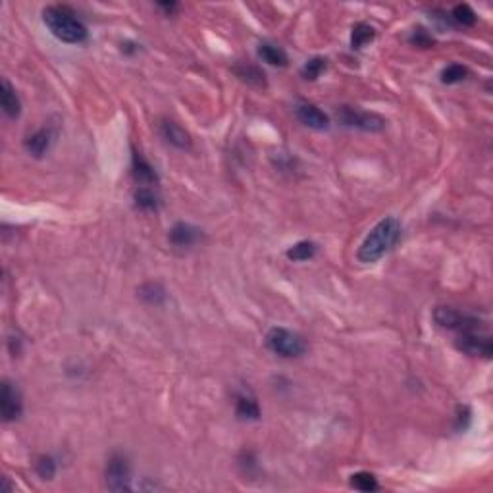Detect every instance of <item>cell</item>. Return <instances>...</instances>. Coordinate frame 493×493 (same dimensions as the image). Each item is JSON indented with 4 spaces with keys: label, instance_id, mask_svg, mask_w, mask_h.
<instances>
[{
    "label": "cell",
    "instance_id": "cell-23",
    "mask_svg": "<svg viewBox=\"0 0 493 493\" xmlns=\"http://www.w3.org/2000/svg\"><path fill=\"white\" fill-rule=\"evenodd\" d=\"M326 66H328V60H326V58H322V56H314V58H311V60L306 62V64L301 68L302 80L306 81L318 80L320 73L326 70Z\"/></svg>",
    "mask_w": 493,
    "mask_h": 493
},
{
    "label": "cell",
    "instance_id": "cell-3",
    "mask_svg": "<svg viewBox=\"0 0 493 493\" xmlns=\"http://www.w3.org/2000/svg\"><path fill=\"white\" fill-rule=\"evenodd\" d=\"M266 345L274 354L283 359H297L306 352V343L301 335L285 328H272L266 335Z\"/></svg>",
    "mask_w": 493,
    "mask_h": 493
},
{
    "label": "cell",
    "instance_id": "cell-13",
    "mask_svg": "<svg viewBox=\"0 0 493 493\" xmlns=\"http://www.w3.org/2000/svg\"><path fill=\"white\" fill-rule=\"evenodd\" d=\"M201 230L195 228L191 224H185V221H178L173 228L170 230V243L176 247H191L195 243H199L201 239Z\"/></svg>",
    "mask_w": 493,
    "mask_h": 493
},
{
    "label": "cell",
    "instance_id": "cell-26",
    "mask_svg": "<svg viewBox=\"0 0 493 493\" xmlns=\"http://www.w3.org/2000/svg\"><path fill=\"white\" fill-rule=\"evenodd\" d=\"M35 470L39 474L40 480H52L54 474H56V463L52 459L51 455H43L39 457V461L35 464Z\"/></svg>",
    "mask_w": 493,
    "mask_h": 493
},
{
    "label": "cell",
    "instance_id": "cell-2",
    "mask_svg": "<svg viewBox=\"0 0 493 493\" xmlns=\"http://www.w3.org/2000/svg\"><path fill=\"white\" fill-rule=\"evenodd\" d=\"M399 237H401V224L397 221V218H383L364 237L363 245L357 252L359 261L363 264L378 262L397 245Z\"/></svg>",
    "mask_w": 493,
    "mask_h": 493
},
{
    "label": "cell",
    "instance_id": "cell-8",
    "mask_svg": "<svg viewBox=\"0 0 493 493\" xmlns=\"http://www.w3.org/2000/svg\"><path fill=\"white\" fill-rule=\"evenodd\" d=\"M23 411V402L18 387L8 380L2 382V393H0V413L4 422H14L21 416Z\"/></svg>",
    "mask_w": 493,
    "mask_h": 493
},
{
    "label": "cell",
    "instance_id": "cell-27",
    "mask_svg": "<svg viewBox=\"0 0 493 493\" xmlns=\"http://www.w3.org/2000/svg\"><path fill=\"white\" fill-rule=\"evenodd\" d=\"M411 43L418 45V47H426V49H428V47H432L433 40L430 39V37H428V35H426L422 29H418L416 33H414L413 37H411Z\"/></svg>",
    "mask_w": 493,
    "mask_h": 493
},
{
    "label": "cell",
    "instance_id": "cell-9",
    "mask_svg": "<svg viewBox=\"0 0 493 493\" xmlns=\"http://www.w3.org/2000/svg\"><path fill=\"white\" fill-rule=\"evenodd\" d=\"M131 176L139 187H156L158 185V173L154 170V166L137 151H133V156H131Z\"/></svg>",
    "mask_w": 493,
    "mask_h": 493
},
{
    "label": "cell",
    "instance_id": "cell-19",
    "mask_svg": "<svg viewBox=\"0 0 493 493\" xmlns=\"http://www.w3.org/2000/svg\"><path fill=\"white\" fill-rule=\"evenodd\" d=\"M135 204L141 211H156L160 206V197L154 191V187H139L135 191Z\"/></svg>",
    "mask_w": 493,
    "mask_h": 493
},
{
    "label": "cell",
    "instance_id": "cell-28",
    "mask_svg": "<svg viewBox=\"0 0 493 493\" xmlns=\"http://www.w3.org/2000/svg\"><path fill=\"white\" fill-rule=\"evenodd\" d=\"M158 6H160L162 10H166V14H168V16L178 10V4H176V2H170V4H168V2H160Z\"/></svg>",
    "mask_w": 493,
    "mask_h": 493
},
{
    "label": "cell",
    "instance_id": "cell-11",
    "mask_svg": "<svg viewBox=\"0 0 493 493\" xmlns=\"http://www.w3.org/2000/svg\"><path fill=\"white\" fill-rule=\"evenodd\" d=\"M54 137H56V135H54V131H52L51 128H43V130H37L35 133H31L29 137L23 141V147H25V151L29 152L31 156L43 158L52 147Z\"/></svg>",
    "mask_w": 493,
    "mask_h": 493
},
{
    "label": "cell",
    "instance_id": "cell-16",
    "mask_svg": "<svg viewBox=\"0 0 493 493\" xmlns=\"http://www.w3.org/2000/svg\"><path fill=\"white\" fill-rule=\"evenodd\" d=\"M258 56L266 64H270V66H280V68L287 66V54H285V51H283L282 47H278L274 43H268V40H264V43L258 45Z\"/></svg>",
    "mask_w": 493,
    "mask_h": 493
},
{
    "label": "cell",
    "instance_id": "cell-25",
    "mask_svg": "<svg viewBox=\"0 0 493 493\" xmlns=\"http://www.w3.org/2000/svg\"><path fill=\"white\" fill-rule=\"evenodd\" d=\"M468 70L464 68L463 64H449L445 70L442 71V81L447 85H455V83H461L466 80Z\"/></svg>",
    "mask_w": 493,
    "mask_h": 493
},
{
    "label": "cell",
    "instance_id": "cell-10",
    "mask_svg": "<svg viewBox=\"0 0 493 493\" xmlns=\"http://www.w3.org/2000/svg\"><path fill=\"white\" fill-rule=\"evenodd\" d=\"M295 116H297V120L301 121L302 125H306L311 130L322 131L328 130V125H330L328 114H324L316 104H311V102H299L295 106Z\"/></svg>",
    "mask_w": 493,
    "mask_h": 493
},
{
    "label": "cell",
    "instance_id": "cell-24",
    "mask_svg": "<svg viewBox=\"0 0 493 493\" xmlns=\"http://www.w3.org/2000/svg\"><path fill=\"white\" fill-rule=\"evenodd\" d=\"M351 485L359 492H376L378 490V480L370 472H357L351 476Z\"/></svg>",
    "mask_w": 493,
    "mask_h": 493
},
{
    "label": "cell",
    "instance_id": "cell-15",
    "mask_svg": "<svg viewBox=\"0 0 493 493\" xmlns=\"http://www.w3.org/2000/svg\"><path fill=\"white\" fill-rule=\"evenodd\" d=\"M233 71H235V75H237L239 80L245 81V83L251 85V87H258V89L266 87V75H264V71H262L258 66H254V64L239 62L237 66H233Z\"/></svg>",
    "mask_w": 493,
    "mask_h": 493
},
{
    "label": "cell",
    "instance_id": "cell-4",
    "mask_svg": "<svg viewBox=\"0 0 493 493\" xmlns=\"http://www.w3.org/2000/svg\"><path fill=\"white\" fill-rule=\"evenodd\" d=\"M433 320H435V324H437L440 328L455 333L470 332V330L482 328V322H480L476 316L464 314V312L457 311L453 306H435Z\"/></svg>",
    "mask_w": 493,
    "mask_h": 493
},
{
    "label": "cell",
    "instance_id": "cell-6",
    "mask_svg": "<svg viewBox=\"0 0 493 493\" xmlns=\"http://www.w3.org/2000/svg\"><path fill=\"white\" fill-rule=\"evenodd\" d=\"M337 120H339V123H343L345 128H354V130L370 131V133L382 131L383 128H385V123H387V121L383 120L382 116H378V114L357 110V108H351V106L337 108Z\"/></svg>",
    "mask_w": 493,
    "mask_h": 493
},
{
    "label": "cell",
    "instance_id": "cell-14",
    "mask_svg": "<svg viewBox=\"0 0 493 493\" xmlns=\"http://www.w3.org/2000/svg\"><path fill=\"white\" fill-rule=\"evenodd\" d=\"M0 102H2V110H4V114H6L10 120L20 118L21 114L20 97L16 95V91H14V87H12L8 80H2V87H0Z\"/></svg>",
    "mask_w": 493,
    "mask_h": 493
},
{
    "label": "cell",
    "instance_id": "cell-17",
    "mask_svg": "<svg viewBox=\"0 0 493 493\" xmlns=\"http://www.w3.org/2000/svg\"><path fill=\"white\" fill-rule=\"evenodd\" d=\"M235 413L243 420H258L261 418V407L254 397L251 395H239L237 402H235Z\"/></svg>",
    "mask_w": 493,
    "mask_h": 493
},
{
    "label": "cell",
    "instance_id": "cell-22",
    "mask_svg": "<svg viewBox=\"0 0 493 493\" xmlns=\"http://www.w3.org/2000/svg\"><path fill=\"white\" fill-rule=\"evenodd\" d=\"M451 20H453L457 25L472 27V25H476V21H478V16H476V12H474L468 4H457L453 12H451Z\"/></svg>",
    "mask_w": 493,
    "mask_h": 493
},
{
    "label": "cell",
    "instance_id": "cell-21",
    "mask_svg": "<svg viewBox=\"0 0 493 493\" xmlns=\"http://www.w3.org/2000/svg\"><path fill=\"white\" fill-rule=\"evenodd\" d=\"M287 258L293 262H304V261H311L312 256L316 254V243L312 241H299L295 243L293 247L287 249Z\"/></svg>",
    "mask_w": 493,
    "mask_h": 493
},
{
    "label": "cell",
    "instance_id": "cell-5",
    "mask_svg": "<svg viewBox=\"0 0 493 493\" xmlns=\"http://www.w3.org/2000/svg\"><path fill=\"white\" fill-rule=\"evenodd\" d=\"M455 347L468 357H482V359H492L493 343L492 335L485 332L483 328L470 330V332L457 333Z\"/></svg>",
    "mask_w": 493,
    "mask_h": 493
},
{
    "label": "cell",
    "instance_id": "cell-20",
    "mask_svg": "<svg viewBox=\"0 0 493 493\" xmlns=\"http://www.w3.org/2000/svg\"><path fill=\"white\" fill-rule=\"evenodd\" d=\"M139 297L149 304H162L166 301V289L158 282H149L139 287Z\"/></svg>",
    "mask_w": 493,
    "mask_h": 493
},
{
    "label": "cell",
    "instance_id": "cell-7",
    "mask_svg": "<svg viewBox=\"0 0 493 493\" xmlns=\"http://www.w3.org/2000/svg\"><path fill=\"white\" fill-rule=\"evenodd\" d=\"M106 488L112 492H131V468L121 453H114L106 464Z\"/></svg>",
    "mask_w": 493,
    "mask_h": 493
},
{
    "label": "cell",
    "instance_id": "cell-18",
    "mask_svg": "<svg viewBox=\"0 0 493 493\" xmlns=\"http://www.w3.org/2000/svg\"><path fill=\"white\" fill-rule=\"evenodd\" d=\"M376 39V29H374L372 25H368V23H357L351 31V47L352 49H357V51H361L364 49L366 45H370L372 40Z\"/></svg>",
    "mask_w": 493,
    "mask_h": 493
},
{
    "label": "cell",
    "instance_id": "cell-1",
    "mask_svg": "<svg viewBox=\"0 0 493 493\" xmlns=\"http://www.w3.org/2000/svg\"><path fill=\"white\" fill-rule=\"evenodd\" d=\"M43 21L49 27L52 35L66 45H81L89 37V31L85 23L75 16L70 6H47L43 10Z\"/></svg>",
    "mask_w": 493,
    "mask_h": 493
},
{
    "label": "cell",
    "instance_id": "cell-12",
    "mask_svg": "<svg viewBox=\"0 0 493 493\" xmlns=\"http://www.w3.org/2000/svg\"><path fill=\"white\" fill-rule=\"evenodd\" d=\"M160 135L164 137V141L170 143L171 147H176V149H182V151L191 149V137H189V133L183 130L180 123H176V121L171 120L162 121Z\"/></svg>",
    "mask_w": 493,
    "mask_h": 493
}]
</instances>
